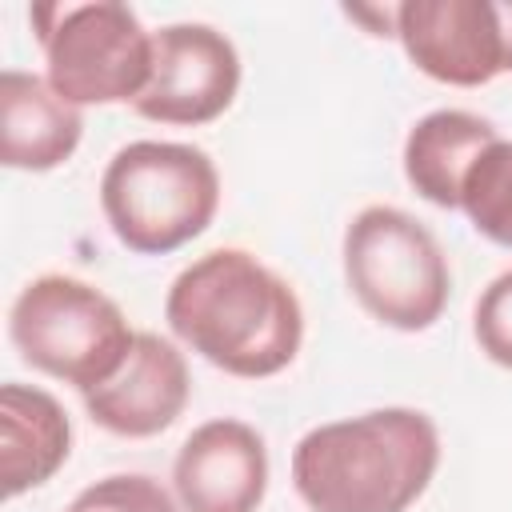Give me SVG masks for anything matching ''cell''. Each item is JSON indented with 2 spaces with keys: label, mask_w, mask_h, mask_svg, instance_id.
I'll list each match as a JSON object with an SVG mask.
<instances>
[{
  "label": "cell",
  "mask_w": 512,
  "mask_h": 512,
  "mask_svg": "<svg viewBox=\"0 0 512 512\" xmlns=\"http://www.w3.org/2000/svg\"><path fill=\"white\" fill-rule=\"evenodd\" d=\"M168 328L228 376L284 372L304 340V308L284 276L244 248L192 260L168 288Z\"/></svg>",
  "instance_id": "obj_1"
},
{
  "label": "cell",
  "mask_w": 512,
  "mask_h": 512,
  "mask_svg": "<svg viewBox=\"0 0 512 512\" xmlns=\"http://www.w3.org/2000/svg\"><path fill=\"white\" fill-rule=\"evenodd\" d=\"M440 468V432L420 408H372L304 432L292 488L312 512H408Z\"/></svg>",
  "instance_id": "obj_2"
},
{
  "label": "cell",
  "mask_w": 512,
  "mask_h": 512,
  "mask_svg": "<svg viewBox=\"0 0 512 512\" xmlns=\"http://www.w3.org/2000/svg\"><path fill=\"white\" fill-rule=\"evenodd\" d=\"M100 208L128 252L164 256L212 224L220 208V172L204 148L132 140L100 176Z\"/></svg>",
  "instance_id": "obj_3"
},
{
  "label": "cell",
  "mask_w": 512,
  "mask_h": 512,
  "mask_svg": "<svg viewBox=\"0 0 512 512\" xmlns=\"http://www.w3.org/2000/svg\"><path fill=\"white\" fill-rule=\"evenodd\" d=\"M8 336L24 364L92 392L116 376L136 332L96 284L64 272L36 276L8 308Z\"/></svg>",
  "instance_id": "obj_4"
},
{
  "label": "cell",
  "mask_w": 512,
  "mask_h": 512,
  "mask_svg": "<svg viewBox=\"0 0 512 512\" xmlns=\"http://www.w3.org/2000/svg\"><path fill=\"white\" fill-rule=\"evenodd\" d=\"M344 280L356 304L396 328H432L452 292V268L436 236L392 204H368L344 228Z\"/></svg>",
  "instance_id": "obj_5"
},
{
  "label": "cell",
  "mask_w": 512,
  "mask_h": 512,
  "mask_svg": "<svg viewBox=\"0 0 512 512\" xmlns=\"http://www.w3.org/2000/svg\"><path fill=\"white\" fill-rule=\"evenodd\" d=\"M32 28L48 60V84L76 108L136 104L152 80V32L120 0L44 4Z\"/></svg>",
  "instance_id": "obj_6"
},
{
  "label": "cell",
  "mask_w": 512,
  "mask_h": 512,
  "mask_svg": "<svg viewBox=\"0 0 512 512\" xmlns=\"http://www.w3.org/2000/svg\"><path fill=\"white\" fill-rule=\"evenodd\" d=\"M396 36L424 76L452 88L512 72V0H404Z\"/></svg>",
  "instance_id": "obj_7"
},
{
  "label": "cell",
  "mask_w": 512,
  "mask_h": 512,
  "mask_svg": "<svg viewBox=\"0 0 512 512\" xmlns=\"http://www.w3.org/2000/svg\"><path fill=\"white\" fill-rule=\"evenodd\" d=\"M240 88L236 44L212 24H164L152 32V80L132 104L156 124H208Z\"/></svg>",
  "instance_id": "obj_8"
},
{
  "label": "cell",
  "mask_w": 512,
  "mask_h": 512,
  "mask_svg": "<svg viewBox=\"0 0 512 512\" xmlns=\"http://www.w3.org/2000/svg\"><path fill=\"white\" fill-rule=\"evenodd\" d=\"M172 488L184 512H256L268 492L264 436L232 416L204 420L176 452Z\"/></svg>",
  "instance_id": "obj_9"
},
{
  "label": "cell",
  "mask_w": 512,
  "mask_h": 512,
  "mask_svg": "<svg viewBox=\"0 0 512 512\" xmlns=\"http://www.w3.org/2000/svg\"><path fill=\"white\" fill-rule=\"evenodd\" d=\"M188 392L192 380L184 352L156 332H136L116 376L84 392V408L104 432L144 440L176 424L188 404Z\"/></svg>",
  "instance_id": "obj_10"
},
{
  "label": "cell",
  "mask_w": 512,
  "mask_h": 512,
  "mask_svg": "<svg viewBox=\"0 0 512 512\" xmlns=\"http://www.w3.org/2000/svg\"><path fill=\"white\" fill-rule=\"evenodd\" d=\"M84 136V116L48 76L4 68L0 76V160L16 172L60 168Z\"/></svg>",
  "instance_id": "obj_11"
},
{
  "label": "cell",
  "mask_w": 512,
  "mask_h": 512,
  "mask_svg": "<svg viewBox=\"0 0 512 512\" xmlns=\"http://www.w3.org/2000/svg\"><path fill=\"white\" fill-rule=\"evenodd\" d=\"M72 452V424L64 404L32 384L8 380L0 388V480L16 500L28 488L48 484Z\"/></svg>",
  "instance_id": "obj_12"
},
{
  "label": "cell",
  "mask_w": 512,
  "mask_h": 512,
  "mask_svg": "<svg viewBox=\"0 0 512 512\" xmlns=\"http://www.w3.org/2000/svg\"><path fill=\"white\" fill-rule=\"evenodd\" d=\"M500 132L464 108H436L404 136V176L436 208H460V184L472 160Z\"/></svg>",
  "instance_id": "obj_13"
},
{
  "label": "cell",
  "mask_w": 512,
  "mask_h": 512,
  "mask_svg": "<svg viewBox=\"0 0 512 512\" xmlns=\"http://www.w3.org/2000/svg\"><path fill=\"white\" fill-rule=\"evenodd\" d=\"M460 212L484 240L512 248V140L496 136L472 160L460 184Z\"/></svg>",
  "instance_id": "obj_14"
},
{
  "label": "cell",
  "mask_w": 512,
  "mask_h": 512,
  "mask_svg": "<svg viewBox=\"0 0 512 512\" xmlns=\"http://www.w3.org/2000/svg\"><path fill=\"white\" fill-rule=\"evenodd\" d=\"M64 512H176V504L152 476L116 472L88 484Z\"/></svg>",
  "instance_id": "obj_15"
},
{
  "label": "cell",
  "mask_w": 512,
  "mask_h": 512,
  "mask_svg": "<svg viewBox=\"0 0 512 512\" xmlns=\"http://www.w3.org/2000/svg\"><path fill=\"white\" fill-rule=\"evenodd\" d=\"M472 332H476L480 352L492 364L512 368V268L488 280V288L480 292L476 312H472Z\"/></svg>",
  "instance_id": "obj_16"
}]
</instances>
